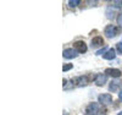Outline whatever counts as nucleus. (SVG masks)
Wrapping results in <instances>:
<instances>
[{
	"mask_svg": "<svg viewBox=\"0 0 122 115\" xmlns=\"http://www.w3.org/2000/svg\"><path fill=\"white\" fill-rule=\"evenodd\" d=\"M97 78V75H88V76H79V77H76L72 80V83H75L76 86H86L90 81H95Z\"/></svg>",
	"mask_w": 122,
	"mask_h": 115,
	"instance_id": "nucleus-1",
	"label": "nucleus"
},
{
	"mask_svg": "<svg viewBox=\"0 0 122 115\" xmlns=\"http://www.w3.org/2000/svg\"><path fill=\"white\" fill-rule=\"evenodd\" d=\"M120 33H121V27H116L114 25H109L104 29V34L107 38H114V37L118 36Z\"/></svg>",
	"mask_w": 122,
	"mask_h": 115,
	"instance_id": "nucleus-2",
	"label": "nucleus"
},
{
	"mask_svg": "<svg viewBox=\"0 0 122 115\" xmlns=\"http://www.w3.org/2000/svg\"><path fill=\"white\" fill-rule=\"evenodd\" d=\"M99 111H100V107L98 103H89L84 110V115H97Z\"/></svg>",
	"mask_w": 122,
	"mask_h": 115,
	"instance_id": "nucleus-3",
	"label": "nucleus"
},
{
	"mask_svg": "<svg viewBox=\"0 0 122 115\" xmlns=\"http://www.w3.org/2000/svg\"><path fill=\"white\" fill-rule=\"evenodd\" d=\"M73 49H76L77 53L83 54V53H86V51H87L88 48H87L86 42H83V40H77V42H75V43H73Z\"/></svg>",
	"mask_w": 122,
	"mask_h": 115,
	"instance_id": "nucleus-4",
	"label": "nucleus"
},
{
	"mask_svg": "<svg viewBox=\"0 0 122 115\" xmlns=\"http://www.w3.org/2000/svg\"><path fill=\"white\" fill-rule=\"evenodd\" d=\"M99 103L103 104V105H109V104L112 103V96L110 93H104V94H100L99 96Z\"/></svg>",
	"mask_w": 122,
	"mask_h": 115,
	"instance_id": "nucleus-5",
	"label": "nucleus"
},
{
	"mask_svg": "<svg viewBox=\"0 0 122 115\" xmlns=\"http://www.w3.org/2000/svg\"><path fill=\"white\" fill-rule=\"evenodd\" d=\"M104 44H105L104 43V38L100 37V36L94 37L93 39H92V42H90V47L92 48H99V47H103Z\"/></svg>",
	"mask_w": 122,
	"mask_h": 115,
	"instance_id": "nucleus-6",
	"label": "nucleus"
},
{
	"mask_svg": "<svg viewBox=\"0 0 122 115\" xmlns=\"http://www.w3.org/2000/svg\"><path fill=\"white\" fill-rule=\"evenodd\" d=\"M62 55H64L65 59H73V58H77L78 54H77L76 49H73V48H67V49L64 50Z\"/></svg>",
	"mask_w": 122,
	"mask_h": 115,
	"instance_id": "nucleus-7",
	"label": "nucleus"
},
{
	"mask_svg": "<svg viewBox=\"0 0 122 115\" xmlns=\"http://www.w3.org/2000/svg\"><path fill=\"white\" fill-rule=\"evenodd\" d=\"M105 75L106 76H111L112 78H117V77H120L122 75V72L118 69H106L105 70Z\"/></svg>",
	"mask_w": 122,
	"mask_h": 115,
	"instance_id": "nucleus-8",
	"label": "nucleus"
},
{
	"mask_svg": "<svg viewBox=\"0 0 122 115\" xmlns=\"http://www.w3.org/2000/svg\"><path fill=\"white\" fill-rule=\"evenodd\" d=\"M107 81V76L106 75H103V74H98L97 75V78H95V83L97 86H104Z\"/></svg>",
	"mask_w": 122,
	"mask_h": 115,
	"instance_id": "nucleus-9",
	"label": "nucleus"
},
{
	"mask_svg": "<svg viewBox=\"0 0 122 115\" xmlns=\"http://www.w3.org/2000/svg\"><path fill=\"white\" fill-rule=\"evenodd\" d=\"M115 56H116V51H115V49H109L106 53L103 55V58L105 59V60H112V59H115Z\"/></svg>",
	"mask_w": 122,
	"mask_h": 115,
	"instance_id": "nucleus-10",
	"label": "nucleus"
},
{
	"mask_svg": "<svg viewBox=\"0 0 122 115\" xmlns=\"http://www.w3.org/2000/svg\"><path fill=\"white\" fill-rule=\"evenodd\" d=\"M120 86H121V82H118V81H112V82L110 83V86H109V89H110L111 92H117L118 88H120Z\"/></svg>",
	"mask_w": 122,
	"mask_h": 115,
	"instance_id": "nucleus-11",
	"label": "nucleus"
},
{
	"mask_svg": "<svg viewBox=\"0 0 122 115\" xmlns=\"http://www.w3.org/2000/svg\"><path fill=\"white\" fill-rule=\"evenodd\" d=\"M72 67H73V65H72V64H65V65L62 66V71H64V72H66V71L71 70Z\"/></svg>",
	"mask_w": 122,
	"mask_h": 115,
	"instance_id": "nucleus-12",
	"label": "nucleus"
},
{
	"mask_svg": "<svg viewBox=\"0 0 122 115\" xmlns=\"http://www.w3.org/2000/svg\"><path fill=\"white\" fill-rule=\"evenodd\" d=\"M78 4H81V1H78V0H75V1H72V0H71V1H68V5H70L71 7H76Z\"/></svg>",
	"mask_w": 122,
	"mask_h": 115,
	"instance_id": "nucleus-13",
	"label": "nucleus"
},
{
	"mask_svg": "<svg viewBox=\"0 0 122 115\" xmlns=\"http://www.w3.org/2000/svg\"><path fill=\"white\" fill-rule=\"evenodd\" d=\"M107 50H109V49H107V48L105 47V48H103V49H100V50H98V51H97V55H104V54L106 53Z\"/></svg>",
	"mask_w": 122,
	"mask_h": 115,
	"instance_id": "nucleus-14",
	"label": "nucleus"
},
{
	"mask_svg": "<svg viewBox=\"0 0 122 115\" xmlns=\"http://www.w3.org/2000/svg\"><path fill=\"white\" fill-rule=\"evenodd\" d=\"M117 23L120 25V27L122 28V12L118 14V17H117Z\"/></svg>",
	"mask_w": 122,
	"mask_h": 115,
	"instance_id": "nucleus-15",
	"label": "nucleus"
},
{
	"mask_svg": "<svg viewBox=\"0 0 122 115\" xmlns=\"http://www.w3.org/2000/svg\"><path fill=\"white\" fill-rule=\"evenodd\" d=\"M117 51L120 54H122V42H118L117 43Z\"/></svg>",
	"mask_w": 122,
	"mask_h": 115,
	"instance_id": "nucleus-16",
	"label": "nucleus"
},
{
	"mask_svg": "<svg viewBox=\"0 0 122 115\" xmlns=\"http://www.w3.org/2000/svg\"><path fill=\"white\" fill-rule=\"evenodd\" d=\"M112 4H114L115 7H121L122 6V1H112Z\"/></svg>",
	"mask_w": 122,
	"mask_h": 115,
	"instance_id": "nucleus-17",
	"label": "nucleus"
},
{
	"mask_svg": "<svg viewBox=\"0 0 122 115\" xmlns=\"http://www.w3.org/2000/svg\"><path fill=\"white\" fill-rule=\"evenodd\" d=\"M120 99H121V100H122V91H121V92H120Z\"/></svg>",
	"mask_w": 122,
	"mask_h": 115,
	"instance_id": "nucleus-18",
	"label": "nucleus"
},
{
	"mask_svg": "<svg viewBox=\"0 0 122 115\" xmlns=\"http://www.w3.org/2000/svg\"><path fill=\"white\" fill-rule=\"evenodd\" d=\"M117 115H122V111H120V113H118V114H117Z\"/></svg>",
	"mask_w": 122,
	"mask_h": 115,
	"instance_id": "nucleus-19",
	"label": "nucleus"
}]
</instances>
